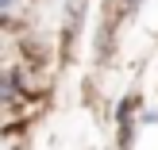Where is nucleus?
Here are the masks:
<instances>
[{
  "instance_id": "1",
  "label": "nucleus",
  "mask_w": 158,
  "mask_h": 150,
  "mask_svg": "<svg viewBox=\"0 0 158 150\" xmlns=\"http://www.w3.org/2000/svg\"><path fill=\"white\" fill-rule=\"evenodd\" d=\"M0 8H4V12H12V8H15V0H0Z\"/></svg>"
}]
</instances>
